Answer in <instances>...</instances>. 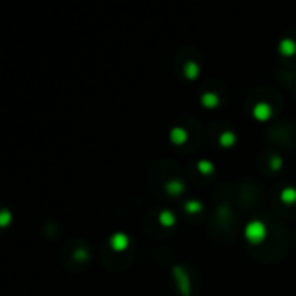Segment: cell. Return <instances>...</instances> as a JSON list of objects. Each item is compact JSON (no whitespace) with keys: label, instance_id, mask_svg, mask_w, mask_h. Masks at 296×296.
<instances>
[{"label":"cell","instance_id":"cell-1","mask_svg":"<svg viewBox=\"0 0 296 296\" xmlns=\"http://www.w3.org/2000/svg\"><path fill=\"white\" fill-rule=\"evenodd\" d=\"M242 236L244 239L253 246H258L267 239L268 236V229L267 225L264 224L262 220H257V218H253V220L246 222L244 229H242Z\"/></svg>","mask_w":296,"mask_h":296},{"label":"cell","instance_id":"cell-2","mask_svg":"<svg viewBox=\"0 0 296 296\" xmlns=\"http://www.w3.org/2000/svg\"><path fill=\"white\" fill-rule=\"evenodd\" d=\"M172 272H174V281L180 296H191V279H189L185 268L182 265H175Z\"/></svg>","mask_w":296,"mask_h":296},{"label":"cell","instance_id":"cell-3","mask_svg":"<svg viewBox=\"0 0 296 296\" xmlns=\"http://www.w3.org/2000/svg\"><path fill=\"white\" fill-rule=\"evenodd\" d=\"M251 116H253V119H257V121H260V123H265L274 116V108H272L268 102L258 101V102H255V106L251 108Z\"/></svg>","mask_w":296,"mask_h":296},{"label":"cell","instance_id":"cell-4","mask_svg":"<svg viewBox=\"0 0 296 296\" xmlns=\"http://www.w3.org/2000/svg\"><path fill=\"white\" fill-rule=\"evenodd\" d=\"M109 248L113 249L115 253H123L128 249V246H130V236L126 234V232H113L111 236H109Z\"/></svg>","mask_w":296,"mask_h":296},{"label":"cell","instance_id":"cell-5","mask_svg":"<svg viewBox=\"0 0 296 296\" xmlns=\"http://www.w3.org/2000/svg\"><path fill=\"white\" fill-rule=\"evenodd\" d=\"M277 52L282 58H293V56H296V40L291 38V36L281 38L277 44Z\"/></svg>","mask_w":296,"mask_h":296},{"label":"cell","instance_id":"cell-6","mask_svg":"<svg viewBox=\"0 0 296 296\" xmlns=\"http://www.w3.org/2000/svg\"><path fill=\"white\" fill-rule=\"evenodd\" d=\"M168 139H170V142L174 146H185L189 141V132L180 125L172 126L170 134H168Z\"/></svg>","mask_w":296,"mask_h":296},{"label":"cell","instance_id":"cell-7","mask_svg":"<svg viewBox=\"0 0 296 296\" xmlns=\"http://www.w3.org/2000/svg\"><path fill=\"white\" fill-rule=\"evenodd\" d=\"M165 192L170 196V198H180V196L185 192L184 180H180V178H170V180H166Z\"/></svg>","mask_w":296,"mask_h":296},{"label":"cell","instance_id":"cell-8","mask_svg":"<svg viewBox=\"0 0 296 296\" xmlns=\"http://www.w3.org/2000/svg\"><path fill=\"white\" fill-rule=\"evenodd\" d=\"M182 73H184V76L189 80V82H194V80H198L199 75H201V66H199L194 59H189V61L184 62Z\"/></svg>","mask_w":296,"mask_h":296},{"label":"cell","instance_id":"cell-9","mask_svg":"<svg viewBox=\"0 0 296 296\" xmlns=\"http://www.w3.org/2000/svg\"><path fill=\"white\" fill-rule=\"evenodd\" d=\"M158 224L161 225L163 229H172L177 225V217L172 209H161L158 213Z\"/></svg>","mask_w":296,"mask_h":296},{"label":"cell","instance_id":"cell-10","mask_svg":"<svg viewBox=\"0 0 296 296\" xmlns=\"http://www.w3.org/2000/svg\"><path fill=\"white\" fill-rule=\"evenodd\" d=\"M201 106L205 109H217L220 106V97L217 92L206 90L201 94Z\"/></svg>","mask_w":296,"mask_h":296},{"label":"cell","instance_id":"cell-11","mask_svg":"<svg viewBox=\"0 0 296 296\" xmlns=\"http://www.w3.org/2000/svg\"><path fill=\"white\" fill-rule=\"evenodd\" d=\"M279 199H281V203L286 206L296 205V187H293V185L282 187L281 192H279Z\"/></svg>","mask_w":296,"mask_h":296},{"label":"cell","instance_id":"cell-12","mask_svg":"<svg viewBox=\"0 0 296 296\" xmlns=\"http://www.w3.org/2000/svg\"><path fill=\"white\" fill-rule=\"evenodd\" d=\"M236 142H237V135H236L232 130H224L220 135H218V144H220L222 148H225V149L234 148Z\"/></svg>","mask_w":296,"mask_h":296},{"label":"cell","instance_id":"cell-13","mask_svg":"<svg viewBox=\"0 0 296 296\" xmlns=\"http://www.w3.org/2000/svg\"><path fill=\"white\" fill-rule=\"evenodd\" d=\"M203 209H205V206H203V203L199 199H187L184 203V211L187 215H199Z\"/></svg>","mask_w":296,"mask_h":296},{"label":"cell","instance_id":"cell-14","mask_svg":"<svg viewBox=\"0 0 296 296\" xmlns=\"http://www.w3.org/2000/svg\"><path fill=\"white\" fill-rule=\"evenodd\" d=\"M196 170L199 172L201 175H213L215 174V165L213 161H209V159H198L196 163Z\"/></svg>","mask_w":296,"mask_h":296},{"label":"cell","instance_id":"cell-15","mask_svg":"<svg viewBox=\"0 0 296 296\" xmlns=\"http://www.w3.org/2000/svg\"><path fill=\"white\" fill-rule=\"evenodd\" d=\"M12 220H14V217H12V211L9 208H4L0 211V227L2 229H7L12 224Z\"/></svg>","mask_w":296,"mask_h":296},{"label":"cell","instance_id":"cell-16","mask_svg":"<svg viewBox=\"0 0 296 296\" xmlns=\"http://www.w3.org/2000/svg\"><path fill=\"white\" fill-rule=\"evenodd\" d=\"M268 166H270V170H272V172H279V170H282V166H284V161H282L281 156L274 154V156H270V158H268Z\"/></svg>","mask_w":296,"mask_h":296},{"label":"cell","instance_id":"cell-17","mask_svg":"<svg viewBox=\"0 0 296 296\" xmlns=\"http://www.w3.org/2000/svg\"><path fill=\"white\" fill-rule=\"evenodd\" d=\"M73 257H75V260L83 262L89 258V253H87V249H76V251L73 253Z\"/></svg>","mask_w":296,"mask_h":296}]
</instances>
